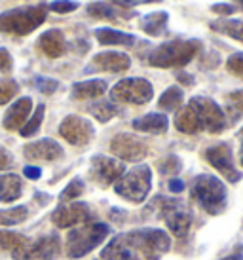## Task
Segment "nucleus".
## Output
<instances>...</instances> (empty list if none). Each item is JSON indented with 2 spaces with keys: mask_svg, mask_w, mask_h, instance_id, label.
<instances>
[{
  "mask_svg": "<svg viewBox=\"0 0 243 260\" xmlns=\"http://www.w3.org/2000/svg\"><path fill=\"white\" fill-rule=\"evenodd\" d=\"M110 152L124 161H141L148 154V146L133 133H118L110 141Z\"/></svg>",
  "mask_w": 243,
  "mask_h": 260,
  "instance_id": "11",
  "label": "nucleus"
},
{
  "mask_svg": "<svg viewBox=\"0 0 243 260\" xmlns=\"http://www.w3.org/2000/svg\"><path fill=\"white\" fill-rule=\"evenodd\" d=\"M226 69H228L232 74L243 78V51H236V53L230 55L228 61H226Z\"/></svg>",
  "mask_w": 243,
  "mask_h": 260,
  "instance_id": "38",
  "label": "nucleus"
},
{
  "mask_svg": "<svg viewBox=\"0 0 243 260\" xmlns=\"http://www.w3.org/2000/svg\"><path fill=\"white\" fill-rule=\"evenodd\" d=\"M14 69V59L6 48H0V73H12Z\"/></svg>",
  "mask_w": 243,
  "mask_h": 260,
  "instance_id": "41",
  "label": "nucleus"
},
{
  "mask_svg": "<svg viewBox=\"0 0 243 260\" xmlns=\"http://www.w3.org/2000/svg\"><path fill=\"white\" fill-rule=\"evenodd\" d=\"M93 133L95 129H93L92 122L74 114L67 116L59 125V135L72 146H86L93 139Z\"/></svg>",
  "mask_w": 243,
  "mask_h": 260,
  "instance_id": "13",
  "label": "nucleus"
},
{
  "mask_svg": "<svg viewBox=\"0 0 243 260\" xmlns=\"http://www.w3.org/2000/svg\"><path fill=\"white\" fill-rule=\"evenodd\" d=\"M107 224H87L84 228H76V230L69 232L67 236V254L71 258H82L84 254L92 253L95 247H99L105 238L108 236Z\"/></svg>",
  "mask_w": 243,
  "mask_h": 260,
  "instance_id": "6",
  "label": "nucleus"
},
{
  "mask_svg": "<svg viewBox=\"0 0 243 260\" xmlns=\"http://www.w3.org/2000/svg\"><path fill=\"white\" fill-rule=\"evenodd\" d=\"M203 44L200 40H169L160 44L148 55V63L158 69H177L185 67L201 51Z\"/></svg>",
  "mask_w": 243,
  "mask_h": 260,
  "instance_id": "2",
  "label": "nucleus"
},
{
  "mask_svg": "<svg viewBox=\"0 0 243 260\" xmlns=\"http://www.w3.org/2000/svg\"><path fill=\"white\" fill-rule=\"evenodd\" d=\"M154 207H160V213L164 215L167 228L177 236V238H185L186 232L190 230L192 224V213L186 209V205L180 200H169L164 196H158L152 202Z\"/></svg>",
  "mask_w": 243,
  "mask_h": 260,
  "instance_id": "8",
  "label": "nucleus"
},
{
  "mask_svg": "<svg viewBox=\"0 0 243 260\" xmlns=\"http://www.w3.org/2000/svg\"><path fill=\"white\" fill-rule=\"evenodd\" d=\"M95 38L99 40V44L103 46H133L137 40L135 35H129V32H122V30L110 29V27H99V29L93 30Z\"/></svg>",
  "mask_w": 243,
  "mask_h": 260,
  "instance_id": "22",
  "label": "nucleus"
},
{
  "mask_svg": "<svg viewBox=\"0 0 243 260\" xmlns=\"http://www.w3.org/2000/svg\"><path fill=\"white\" fill-rule=\"evenodd\" d=\"M203 156L209 164L221 171L228 182H237L241 179V173L236 169V164H234V154H232V148H230L228 143H221V145H213L209 146L207 150L203 152Z\"/></svg>",
  "mask_w": 243,
  "mask_h": 260,
  "instance_id": "12",
  "label": "nucleus"
},
{
  "mask_svg": "<svg viewBox=\"0 0 243 260\" xmlns=\"http://www.w3.org/2000/svg\"><path fill=\"white\" fill-rule=\"evenodd\" d=\"M126 241H128L131 253H139L141 258L144 260H158L160 254L169 251L171 241L169 236L162 230H135L126 234Z\"/></svg>",
  "mask_w": 243,
  "mask_h": 260,
  "instance_id": "5",
  "label": "nucleus"
},
{
  "mask_svg": "<svg viewBox=\"0 0 243 260\" xmlns=\"http://www.w3.org/2000/svg\"><path fill=\"white\" fill-rule=\"evenodd\" d=\"M89 217V209L84 202H71L59 205L57 209L53 211L51 220L57 228H71L74 224L84 222Z\"/></svg>",
  "mask_w": 243,
  "mask_h": 260,
  "instance_id": "15",
  "label": "nucleus"
},
{
  "mask_svg": "<svg viewBox=\"0 0 243 260\" xmlns=\"http://www.w3.org/2000/svg\"><path fill=\"white\" fill-rule=\"evenodd\" d=\"M44 112H46V107L44 105H38V109L35 110V114L31 116L29 120L25 122V125H23L21 129H19V133H21V137H33L36 131L40 129V125H42V120H44Z\"/></svg>",
  "mask_w": 243,
  "mask_h": 260,
  "instance_id": "32",
  "label": "nucleus"
},
{
  "mask_svg": "<svg viewBox=\"0 0 243 260\" xmlns=\"http://www.w3.org/2000/svg\"><path fill=\"white\" fill-rule=\"evenodd\" d=\"M27 207L19 205V207H12V209H0V226H14L19 224L27 218Z\"/></svg>",
  "mask_w": 243,
  "mask_h": 260,
  "instance_id": "30",
  "label": "nucleus"
},
{
  "mask_svg": "<svg viewBox=\"0 0 243 260\" xmlns=\"http://www.w3.org/2000/svg\"><path fill=\"white\" fill-rule=\"evenodd\" d=\"M48 8L55 14H72L80 8V2H76V0H53Z\"/></svg>",
  "mask_w": 243,
  "mask_h": 260,
  "instance_id": "37",
  "label": "nucleus"
},
{
  "mask_svg": "<svg viewBox=\"0 0 243 260\" xmlns=\"http://www.w3.org/2000/svg\"><path fill=\"white\" fill-rule=\"evenodd\" d=\"M226 110L230 114V120L232 122H237L243 116V89H237V91H232V93L226 95Z\"/></svg>",
  "mask_w": 243,
  "mask_h": 260,
  "instance_id": "31",
  "label": "nucleus"
},
{
  "mask_svg": "<svg viewBox=\"0 0 243 260\" xmlns=\"http://www.w3.org/2000/svg\"><path fill=\"white\" fill-rule=\"evenodd\" d=\"M82 194H84V181H82L80 177H74V179L69 182V186L61 192L59 200L63 203H71V202H74V200H78Z\"/></svg>",
  "mask_w": 243,
  "mask_h": 260,
  "instance_id": "33",
  "label": "nucleus"
},
{
  "mask_svg": "<svg viewBox=\"0 0 243 260\" xmlns=\"http://www.w3.org/2000/svg\"><path fill=\"white\" fill-rule=\"evenodd\" d=\"M239 139H241V148H239V161H241V166H243V129L239 131Z\"/></svg>",
  "mask_w": 243,
  "mask_h": 260,
  "instance_id": "47",
  "label": "nucleus"
},
{
  "mask_svg": "<svg viewBox=\"0 0 243 260\" xmlns=\"http://www.w3.org/2000/svg\"><path fill=\"white\" fill-rule=\"evenodd\" d=\"M101 258L103 260H131L133 258V253H131L128 241H126V236H116V238L101 251Z\"/></svg>",
  "mask_w": 243,
  "mask_h": 260,
  "instance_id": "25",
  "label": "nucleus"
},
{
  "mask_svg": "<svg viewBox=\"0 0 243 260\" xmlns=\"http://www.w3.org/2000/svg\"><path fill=\"white\" fill-rule=\"evenodd\" d=\"M154 97V87L144 78H124L110 89V99L114 103L146 105Z\"/></svg>",
  "mask_w": 243,
  "mask_h": 260,
  "instance_id": "9",
  "label": "nucleus"
},
{
  "mask_svg": "<svg viewBox=\"0 0 243 260\" xmlns=\"http://www.w3.org/2000/svg\"><path fill=\"white\" fill-rule=\"evenodd\" d=\"M237 8L234 4H226V2H217L211 6V12H215L217 15H221V17H230L232 14H236Z\"/></svg>",
  "mask_w": 243,
  "mask_h": 260,
  "instance_id": "40",
  "label": "nucleus"
},
{
  "mask_svg": "<svg viewBox=\"0 0 243 260\" xmlns=\"http://www.w3.org/2000/svg\"><path fill=\"white\" fill-rule=\"evenodd\" d=\"M192 198L209 215H219L226 209V186L213 175H198L190 186Z\"/></svg>",
  "mask_w": 243,
  "mask_h": 260,
  "instance_id": "4",
  "label": "nucleus"
},
{
  "mask_svg": "<svg viewBox=\"0 0 243 260\" xmlns=\"http://www.w3.org/2000/svg\"><path fill=\"white\" fill-rule=\"evenodd\" d=\"M152 186V171L148 166H137L122 175L114 182L116 194L126 198L129 202L141 203L148 196Z\"/></svg>",
  "mask_w": 243,
  "mask_h": 260,
  "instance_id": "7",
  "label": "nucleus"
},
{
  "mask_svg": "<svg viewBox=\"0 0 243 260\" xmlns=\"http://www.w3.org/2000/svg\"><path fill=\"white\" fill-rule=\"evenodd\" d=\"M110 2L122 8H135V6H143V4H158L162 0H110Z\"/></svg>",
  "mask_w": 243,
  "mask_h": 260,
  "instance_id": "42",
  "label": "nucleus"
},
{
  "mask_svg": "<svg viewBox=\"0 0 243 260\" xmlns=\"http://www.w3.org/2000/svg\"><path fill=\"white\" fill-rule=\"evenodd\" d=\"M27 241V238H23L19 234L14 232H0V249H6L10 253H14L15 249H19Z\"/></svg>",
  "mask_w": 243,
  "mask_h": 260,
  "instance_id": "34",
  "label": "nucleus"
},
{
  "mask_svg": "<svg viewBox=\"0 0 243 260\" xmlns=\"http://www.w3.org/2000/svg\"><path fill=\"white\" fill-rule=\"evenodd\" d=\"M131 125L135 131H143V133H150V135H164L169 127V120L165 114L150 112V114H144L141 118H135Z\"/></svg>",
  "mask_w": 243,
  "mask_h": 260,
  "instance_id": "20",
  "label": "nucleus"
},
{
  "mask_svg": "<svg viewBox=\"0 0 243 260\" xmlns=\"http://www.w3.org/2000/svg\"><path fill=\"white\" fill-rule=\"evenodd\" d=\"M167 186H169V190H171V192H175V194H180V192L185 190V182L180 181V179H171Z\"/></svg>",
  "mask_w": 243,
  "mask_h": 260,
  "instance_id": "45",
  "label": "nucleus"
},
{
  "mask_svg": "<svg viewBox=\"0 0 243 260\" xmlns=\"http://www.w3.org/2000/svg\"><path fill=\"white\" fill-rule=\"evenodd\" d=\"M158 169L162 175H177L183 169V161L179 156H165L164 159L158 161Z\"/></svg>",
  "mask_w": 243,
  "mask_h": 260,
  "instance_id": "35",
  "label": "nucleus"
},
{
  "mask_svg": "<svg viewBox=\"0 0 243 260\" xmlns=\"http://www.w3.org/2000/svg\"><path fill=\"white\" fill-rule=\"evenodd\" d=\"M19 91V86L15 80L0 78V107L6 105L8 101H12Z\"/></svg>",
  "mask_w": 243,
  "mask_h": 260,
  "instance_id": "36",
  "label": "nucleus"
},
{
  "mask_svg": "<svg viewBox=\"0 0 243 260\" xmlns=\"http://www.w3.org/2000/svg\"><path fill=\"white\" fill-rule=\"evenodd\" d=\"M126 173V167L122 161L108 156H93L92 158V177L95 182H99L101 186H110L114 184L122 175Z\"/></svg>",
  "mask_w": 243,
  "mask_h": 260,
  "instance_id": "14",
  "label": "nucleus"
},
{
  "mask_svg": "<svg viewBox=\"0 0 243 260\" xmlns=\"http://www.w3.org/2000/svg\"><path fill=\"white\" fill-rule=\"evenodd\" d=\"M38 48H40L48 57L57 59L67 53L69 44H67V38H65L63 30L50 29L40 35V38H38Z\"/></svg>",
  "mask_w": 243,
  "mask_h": 260,
  "instance_id": "19",
  "label": "nucleus"
},
{
  "mask_svg": "<svg viewBox=\"0 0 243 260\" xmlns=\"http://www.w3.org/2000/svg\"><path fill=\"white\" fill-rule=\"evenodd\" d=\"M211 30L215 32H221L226 37L234 38L237 42L243 44V21L241 19H230V17H221V19H215L209 23Z\"/></svg>",
  "mask_w": 243,
  "mask_h": 260,
  "instance_id": "26",
  "label": "nucleus"
},
{
  "mask_svg": "<svg viewBox=\"0 0 243 260\" xmlns=\"http://www.w3.org/2000/svg\"><path fill=\"white\" fill-rule=\"evenodd\" d=\"M86 12L89 17H95V19H116V17H131L133 14H126L122 10H116L112 4L108 2H89L86 6Z\"/></svg>",
  "mask_w": 243,
  "mask_h": 260,
  "instance_id": "27",
  "label": "nucleus"
},
{
  "mask_svg": "<svg viewBox=\"0 0 243 260\" xmlns=\"http://www.w3.org/2000/svg\"><path fill=\"white\" fill-rule=\"evenodd\" d=\"M59 254V238L55 234L42 236L35 241H25L19 249H15L12 256L15 260H53Z\"/></svg>",
  "mask_w": 243,
  "mask_h": 260,
  "instance_id": "10",
  "label": "nucleus"
},
{
  "mask_svg": "<svg viewBox=\"0 0 243 260\" xmlns=\"http://www.w3.org/2000/svg\"><path fill=\"white\" fill-rule=\"evenodd\" d=\"M185 101V93L179 86L167 87L164 93L160 95V101H158V109L167 110V112H175L180 109V105Z\"/></svg>",
  "mask_w": 243,
  "mask_h": 260,
  "instance_id": "28",
  "label": "nucleus"
},
{
  "mask_svg": "<svg viewBox=\"0 0 243 260\" xmlns=\"http://www.w3.org/2000/svg\"><path fill=\"white\" fill-rule=\"evenodd\" d=\"M89 112L93 114L95 120H99L101 123H107L110 122L116 114H118V109H116V105L112 101H95L93 105H89Z\"/></svg>",
  "mask_w": 243,
  "mask_h": 260,
  "instance_id": "29",
  "label": "nucleus"
},
{
  "mask_svg": "<svg viewBox=\"0 0 243 260\" xmlns=\"http://www.w3.org/2000/svg\"><path fill=\"white\" fill-rule=\"evenodd\" d=\"M131 67V59L124 51H101L92 59V65L86 73L105 71V73H124Z\"/></svg>",
  "mask_w": 243,
  "mask_h": 260,
  "instance_id": "16",
  "label": "nucleus"
},
{
  "mask_svg": "<svg viewBox=\"0 0 243 260\" xmlns=\"http://www.w3.org/2000/svg\"><path fill=\"white\" fill-rule=\"evenodd\" d=\"M234 2H236V8H239L243 12V0H234Z\"/></svg>",
  "mask_w": 243,
  "mask_h": 260,
  "instance_id": "49",
  "label": "nucleus"
},
{
  "mask_svg": "<svg viewBox=\"0 0 243 260\" xmlns=\"http://www.w3.org/2000/svg\"><path fill=\"white\" fill-rule=\"evenodd\" d=\"M177 80H179L183 86H194V78L190 76V74H186V73H177Z\"/></svg>",
  "mask_w": 243,
  "mask_h": 260,
  "instance_id": "46",
  "label": "nucleus"
},
{
  "mask_svg": "<svg viewBox=\"0 0 243 260\" xmlns=\"http://www.w3.org/2000/svg\"><path fill=\"white\" fill-rule=\"evenodd\" d=\"M31 110H33V99L31 97H21L15 103L10 105V109L6 110L4 114V127L8 131H15L21 129L25 122L31 118Z\"/></svg>",
  "mask_w": 243,
  "mask_h": 260,
  "instance_id": "18",
  "label": "nucleus"
},
{
  "mask_svg": "<svg viewBox=\"0 0 243 260\" xmlns=\"http://www.w3.org/2000/svg\"><path fill=\"white\" fill-rule=\"evenodd\" d=\"M23 154L27 159L35 161H57L65 156L63 146L53 139H40L36 143H29L23 148Z\"/></svg>",
  "mask_w": 243,
  "mask_h": 260,
  "instance_id": "17",
  "label": "nucleus"
},
{
  "mask_svg": "<svg viewBox=\"0 0 243 260\" xmlns=\"http://www.w3.org/2000/svg\"><path fill=\"white\" fill-rule=\"evenodd\" d=\"M23 182L19 175L4 173L0 175V202H15L21 198Z\"/></svg>",
  "mask_w": 243,
  "mask_h": 260,
  "instance_id": "24",
  "label": "nucleus"
},
{
  "mask_svg": "<svg viewBox=\"0 0 243 260\" xmlns=\"http://www.w3.org/2000/svg\"><path fill=\"white\" fill-rule=\"evenodd\" d=\"M35 84L38 87V91H42L44 95H51L53 91H57L59 82L53 78H46V76H36Z\"/></svg>",
  "mask_w": 243,
  "mask_h": 260,
  "instance_id": "39",
  "label": "nucleus"
},
{
  "mask_svg": "<svg viewBox=\"0 0 243 260\" xmlns=\"http://www.w3.org/2000/svg\"><path fill=\"white\" fill-rule=\"evenodd\" d=\"M226 125H228V120L221 105L201 95L192 97L190 103L177 110L175 114V127L186 135H196L200 131L221 133L226 129Z\"/></svg>",
  "mask_w": 243,
  "mask_h": 260,
  "instance_id": "1",
  "label": "nucleus"
},
{
  "mask_svg": "<svg viewBox=\"0 0 243 260\" xmlns=\"http://www.w3.org/2000/svg\"><path fill=\"white\" fill-rule=\"evenodd\" d=\"M48 12H50L48 4L8 10L4 14H0V32H8V35H15V37H27L46 21Z\"/></svg>",
  "mask_w": 243,
  "mask_h": 260,
  "instance_id": "3",
  "label": "nucleus"
},
{
  "mask_svg": "<svg viewBox=\"0 0 243 260\" xmlns=\"http://www.w3.org/2000/svg\"><path fill=\"white\" fill-rule=\"evenodd\" d=\"M107 91V82L105 80H84V82H76L72 86V97L86 101V99H99L101 95Z\"/></svg>",
  "mask_w": 243,
  "mask_h": 260,
  "instance_id": "23",
  "label": "nucleus"
},
{
  "mask_svg": "<svg viewBox=\"0 0 243 260\" xmlns=\"http://www.w3.org/2000/svg\"><path fill=\"white\" fill-rule=\"evenodd\" d=\"M222 260H243V253L239 251L237 254H232V256H228V258H222Z\"/></svg>",
  "mask_w": 243,
  "mask_h": 260,
  "instance_id": "48",
  "label": "nucleus"
},
{
  "mask_svg": "<svg viewBox=\"0 0 243 260\" xmlns=\"http://www.w3.org/2000/svg\"><path fill=\"white\" fill-rule=\"evenodd\" d=\"M23 175L31 179V181H36V179H40L42 177V169L40 167H35V166H27L23 169Z\"/></svg>",
  "mask_w": 243,
  "mask_h": 260,
  "instance_id": "44",
  "label": "nucleus"
},
{
  "mask_svg": "<svg viewBox=\"0 0 243 260\" xmlns=\"http://www.w3.org/2000/svg\"><path fill=\"white\" fill-rule=\"evenodd\" d=\"M167 23H169V14L164 10H158V12L143 15L139 21V27L148 37H162L167 32Z\"/></svg>",
  "mask_w": 243,
  "mask_h": 260,
  "instance_id": "21",
  "label": "nucleus"
},
{
  "mask_svg": "<svg viewBox=\"0 0 243 260\" xmlns=\"http://www.w3.org/2000/svg\"><path fill=\"white\" fill-rule=\"evenodd\" d=\"M14 166V158H12V154L4 148V146H0V171H4L8 167Z\"/></svg>",
  "mask_w": 243,
  "mask_h": 260,
  "instance_id": "43",
  "label": "nucleus"
}]
</instances>
